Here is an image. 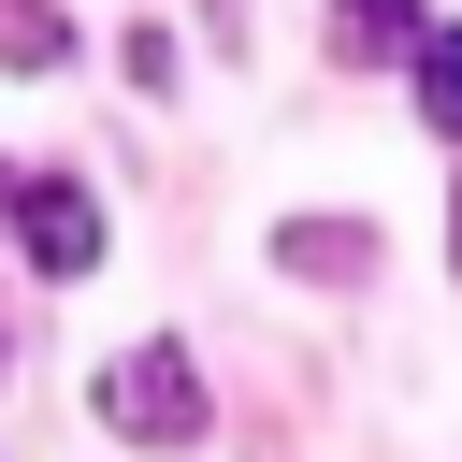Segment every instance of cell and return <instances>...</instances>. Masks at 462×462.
I'll use <instances>...</instances> for the list:
<instances>
[{
  "mask_svg": "<svg viewBox=\"0 0 462 462\" xmlns=\"http://www.w3.org/2000/svg\"><path fill=\"white\" fill-rule=\"evenodd\" d=\"M419 29H433L419 0H332V58H346V72H375V58H404Z\"/></svg>",
  "mask_w": 462,
  "mask_h": 462,
  "instance_id": "obj_3",
  "label": "cell"
},
{
  "mask_svg": "<svg viewBox=\"0 0 462 462\" xmlns=\"http://www.w3.org/2000/svg\"><path fill=\"white\" fill-rule=\"evenodd\" d=\"M404 72H419V130H433V144H462V29H448V14L404 43Z\"/></svg>",
  "mask_w": 462,
  "mask_h": 462,
  "instance_id": "obj_4",
  "label": "cell"
},
{
  "mask_svg": "<svg viewBox=\"0 0 462 462\" xmlns=\"http://www.w3.org/2000/svg\"><path fill=\"white\" fill-rule=\"evenodd\" d=\"M448 245H462V202H448Z\"/></svg>",
  "mask_w": 462,
  "mask_h": 462,
  "instance_id": "obj_7",
  "label": "cell"
},
{
  "mask_svg": "<svg viewBox=\"0 0 462 462\" xmlns=\"http://www.w3.org/2000/svg\"><path fill=\"white\" fill-rule=\"evenodd\" d=\"M0 217H14L29 274H87V260H101V202H87L72 173H14V202H0Z\"/></svg>",
  "mask_w": 462,
  "mask_h": 462,
  "instance_id": "obj_2",
  "label": "cell"
},
{
  "mask_svg": "<svg viewBox=\"0 0 462 462\" xmlns=\"http://www.w3.org/2000/svg\"><path fill=\"white\" fill-rule=\"evenodd\" d=\"M0 361H14V346H0Z\"/></svg>",
  "mask_w": 462,
  "mask_h": 462,
  "instance_id": "obj_8",
  "label": "cell"
},
{
  "mask_svg": "<svg viewBox=\"0 0 462 462\" xmlns=\"http://www.w3.org/2000/svg\"><path fill=\"white\" fill-rule=\"evenodd\" d=\"M0 58H14V72H58V58H72V29H58L43 0H0Z\"/></svg>",
  "mask_w": 462,
  "mask_h": 462,
  "instance_id": "obj_5",
  "label": "cell"
},
{
  "mask_svg": "<svg viewBox=\"0 0 462 462\" xmlns=\"http://www.w3.org/2000/svg\"><path fill=\"white\" fill-rule=\"evenodd\" d=\"M87 404H101L116 448H202V375H188V346H116Z\"/></svg>",
  "mask_w": 462,
  "mask_h": 462,
  "instance_id": "obj_1",
  "label": "cell"
},
{
  "mask_svg": "<svg viewBox=\"0 0 462 462\" xmlns=\"http://www.w3.org/2000/svg\"><path fill=\"white\" fill-rule=\"evenodd\" d=\"M289 274H361V231L346 217H289Z\"/></svg>",
  "mask_w": 462,
  "mask_h": 462,
  "instance_id": "obj_6",
  "label": "cell"
}]
</instances>
